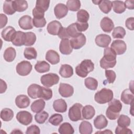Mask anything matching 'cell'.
Returning a JSON list of instances; mask_svg holds the SVG:
<instances>
[{
	"mask_svg": "<svg viewBox=\"0 0 134 134\" xmlns=\"http://www.w3.org/2000/svg\"><path fill=\"white\" fill-rule=\"evenodd\" d=\"M45 102L43 99H39L34 101L31 105L30 108L32 112L38 113L42 111L45 107Z\"/></svg>",
	"mask_w": 134,
	"mask_h": 134,
	"instance_id": "f1b7e54d",
	"label": "cell"
},
{
	"mask_svg": "<svg viewBox=\"0 0 134 134\" xmlns=\"http://www.w3.org/2000/svg\"><path fill=\"white\" fill-rule=\"evenodd\" d=\"M130 118L126 115H121L118 117L117 120L118 126L121 127H127L130 124Z\"/></svg>",
	"mask_w": 134,
	"mask_h": 134,
	"instance_id": "ee69618b",
	"label": "cell"
},
{
	"mask_svg": "<svg viewBox=\"0 0 134 134\" xmlns=\"http://www.w3.org/2000/svg\"><path fill=\"white\" fill-rule=\"evenodd\" d=\"M100 26L103 31L106 32H110L114 27V24L112 20L107 17H104L100 23Z\"/></svg>",
	"mask_w": 134,
	"mask_h": 134,
	"instance_id": "44dd1931",
	"label": "cell"
},
{
	"mask_svg": "<svg viewBox=\"0 0 134 134\" xmlns=\"http://www.w3.org/2000/svg\"><path fill=\"white\" fill-rule=\"evenodd\" d=\"M93 2L96 4L98 5L100 10L105 14H108L112 8L111 1L108 0H100L93 1Z\"/></svg>",
	"mask_w": 134,
	"mask_h": 134,
	"instance_id": "e0dca14e",
	"label": "cell"
},
{
	"mask_svg": "<svg viewBox=\"0 0 134 134\" xmlns=\"http://www.w3.org/2000/svg\"><path fill=\"white\" fill-rule=\"evenodd\" d=\"M46 59L51 64H57L60 62V55L55 51L49 50L46 53Z\"/></svg>",
	"mask_w": 134,
	"mask_h": 134,
	"instance_id": "603a6c76",
	"label": "cell"
},
{
	"mask_svg": "<svg viewBox=\"0 0 134 134\" xmlns=\"http://www.w3.org/2000/svg\"><path fill=\"white\" fill-rule=\"evenodd\" d=\"M3 12L7 15H12L14 14L16 10L13 5V1H5L3 4Z\"/></svg>",
	"mask_w": 134,
	"mask_h": 134,
	"instance_id": "ab89813d",
	"label": "cell"
},
{
	"mask_svg": "<svg viewBox=\"0 0 134 134\" xmlns=\"http://www.w3.org/2000/svg\"><path fill=\"white\" fill-rule=\"evenodd\" d=\"M59 79V76L57 74L50 73L43 75L40 78V82L43 86L50 87L58 84Z\"/></svg>",
	"mask_w": 134,
	"mask_h": 134,
	"instance_id": "8992f818",
	"label": "cell"
},
{
	"mask_svg": "<svg viewBox=\"0 0 134 134\" xmlns=\"http://www.w3.org/2000/svg\"><path fill=\"white\" fill-rule=\"evenodd\" d=\"M59 74L63 77L69 78L73 74V68L69 64H62L60 67Z\"/></svg>",
	"mask_w": 134,
	"mask_h": 134,
	"instance_id": "4316f807",
	"label": "cell"
},
{
	"mask_svg": "<svg viewBox=\"0 0 134 134\" xmlns=\"http://www.w3.org/2000/svg\"><path fill=\"white\" fill-rule=\"evenodd\" d=\"M59 50L60 52L64 55H68L71 53L73 50L70 40L68 39H62L59 46Z\"/></svg>",
	"mask_w": 134,
	"mask_h": 134,
	"instance_id": "d6986e66",
	"label": "cell"
},
{
	"mask_svg": "<svg viewBox=\"0 0 134 134\" xmlns=\"http://www.w3.org/2000/svg\"><path fill=\"white\" fill-rule=\"evenodd\" d=\"M14 117L13 111L8 108L3 109L1 111V118L5 121H9L11 120Z\"/></svg>",
	"mask_w": 134,
	"mask_h": 134,
	"instance_id": "d590c367",
	"label": "cell"
},
{
	"mask_svg": "<svg viewBox=\"0 0 134 134\" xmlns=\"http://www.w3.org/2000/svg\"><path fill=\"white\" fill-rule=\"evenodd\" d=\"M84 84L85 86L89 90L95 91L97 89L98 86L97 81L92 77H88L85 79L84 81Z\"/></svg>",
	"mask_w": 134,
	"mask_h": 134,
	"instance_id": "8d00e7d4",
	"label": "cell"
},
{
	"mask_svg": "<svg viewBox=\"0 0 134 134\" xmlns=\"http://www.w3.org/2000/svg\"><path fill=\"white\" fill-rule=\"evenodd\" d=\"M17 129H14V130L13 131H12V132H11V133H17V132H19V133H23V132H21V131H18V130H19V129H17V130H16Z\"/></svg>",
	"mask_w": 134,
	"mask_h": 134,
	"instance_id": "e7e4bbea",
	"label": "cell"
},
{
	"mask_svg": "<svg viewBox=\"0 0 134 134\" xmlns=\"http://www.w3.org/2000/svg\"><path fill=\"white\" fill-rule=\"evenodd\" d=\"M36 41V36L35 34L32 32H26V38L25 46H32Z\"/></svg>",
	"mask_w": 134,
	"mask_h": 134,
	"instance_id": "bcb514c9",
	"label": "cell"
},
{
	"mask_svg": "<svg viewBox=\"0 0 134 134\" xmlns=\"http://www.w3.org/2000/svg\"><path fill=\"white\" fill-rule=\"evenodd\" d=\"M95 114V110L93 106L91 105H86L82 108V115L83 119H91Z\"/></svg>",
	"mask_w": 134,
	"mask_h": 134,
	"instance_id": "83f0119b",
	"label": "cell"
},
{
	"mask_svg": "<svg viewBox=\"0 0 134 134\" xmlns=\"http://www.w3.org/2000/svg\"><path fill=\"white\" fill-rule=\"evenodd\" d=\"M58 131L60 134H73L74 130L70 123L64 122L60 126Z\"/></svg>",
	"mask_w": 134,
	"mask_h": 134,
	"instance_id": "e575fe53",
	"label": "cell"
},
{
	"mask_svg": "<svg viewBox=\"0 0 134 134\" xmlns=\"http://www.w3.org/2000/svg\"><path fill=\"white\" fill-rule=\"evenodd\" d=\"M110 48L115 52L116 55H121L126 52L127 46L123 40H116L111 43Z\"/></svg>",
	"mask_w": 134,
	"mask_h": 134,
	"instance_id": "9c48e42d",
	"label": "cell"
},
{
	"mask_svg": "<svg viewBox=\"0 0 134 134\" xmlns=\"http://www.w3.org/2000/svg\"><path fill=\"white\" fill-rule=\"evenodd\" d=\"M58 36L61 39H69L70 38L67 33L66 28H64V27H62L61 28Z\"/></svg>",
	"mask_w": 134,
	"mask_h": 134,
	"instance_id": "6f0895ef",
	"label": "cell"
},
{
	"mask_svg": "<svg viewBox=\"0 0 134 134\" xmlns=\"http://www.w3.org/2000/svg\"><path fill=\"white\" fill-rule=\"evenodd\" d=\"M50 65L45 61H39L35 65V69L37 72L42 73L48 72L50 70Z\"/></svg>",
	"mask_w": 134,
	"mask_h": 134,
	"instance_id": "d6a6232c",
	"label": "cell"
},
{
	"mask_svg": "<svg viewBox=\"0 0 134 134\" xmlns=\"http://www.w3.org/2000/svg\"><path fill=\"white\" fill-rule=\"evenodd\" d=\"M105 75L109 83H113L114 82L116 77V75L114 71L111 70H106Z\"/></svg>",
	"mask_w": 134,
	"mask_h": 134,
	"instance_id": "f907efd6",
	"label": "cell"
},
{
	"mask_svg": "<svg viewBox=\"0 0 134 134\" xmlns=\"http://www.w3.org/2000/svg\"><path fill=\"white\" fill-rule=\"evenodd\" d=\"M108 125V120L103 115H98L94 120V125L96 129H102Z\"/></svg>",
	"mask_w": 134,
	"mask_h": 134,
	"instance_id": "484cf974",
	"label": "cell"
},
{
	"mask_svg": "<svg viewBox=\"0 0 134 134\" xmlns=\"http://www.w3.org/2000/svg\"><path fill=\"white\" fill-rule=\"evenodd\" d=\"M50 1L49 0H37L36 3L37 8L45 12L47 11L49 7Z\"/></svg>",
	"mask_w": 134,
	"mask_h": 134,
	"instance_id": "681fc988",
	"label": "cell"
},
{
	"mask_svg": "<svg viewBox=\"0 0 134 134\" xmlns=\"http://www.w3.org/2000/svg\"><path fill=\"white\" fill-rule=\"evenodd\" d=\"M112 133V132L111 131H110V130H109L108 129H106L105 131H98V132H95V133Z\"/></svg>",
	"mask_w": 134,
	"mask_h": 134,
	"instance_id": "be15d7a7",
	"label": "cell"
},
{
	"mask_svg": "<svg viewBox=\"0 0 134 134\" xmlns=\"http://www.w3.org/2000/svg\"><path fill=\"white\" fill-rule=\"evenodd\" d=\"M18 24L20 28L24 30H29L33 28L32 19L28 15H24L20 18L18 21Z\"/></svg>",
	"mask_w": 134,
	"mask_h": 134,
	"instance_id": "4fadbf2b",
	"label": "cell"
},
{
	"mask_svg": "<svg viewBox=\"0 0 134 134\" xmlns=\"http://www.w3.org/2000/svg\"><path fill=\"white\" fill-rule=\"evenodd\" d=\"M41 86L36 84H31L27 89L28 96L33 99L39 98Z\"/></svg>",
	"mask_w": 134,
	"mask_h": 134,
	"instance_id": "ac0fdd59",
	"label": "cell"
},
{
	"mask_svg": "<svg viewBox=\"0 0 134 134\" xmlns=\"http://www.w3.org/2000/svg\"><path fill=\"white\" fill-rule=\"evenodd\" d=\"M48 121L52 125L57 126L63 121V117L61 114H54L49 118Z\"/></svg>",
	"mask_w": 134,
	"mask_h": 134,
	"instance_id": "c3c4849f",
	"label": "cell"
},
{
	"mask_svg": "<svg viewBox=\"0 0 134 134\" xmlns=\"http://www.w3.org/2000/svg\"><path fill=\"white\" fill-rule=\"evenodd\" d=\"M16 55V52L15 49L13 47H8L5 50L3 57L5 61L10 62L14 61Z\"/></svg>",
	"mask_w": 134,
	"mask_h": 134,
	"instance_id": "836d02e7",
	"label": "cell"
},
{
	"mask_svg": "<svg viewBox=\"0 0 134 134\" xmlns=\"http://www.w3.org/2000/svg\"><path fill=\"white\" fill-rule=\"evenodd\" d=\"M25 38L26 33L21 31H17L12 41V42L16 46H22L25 44Z\"/></svg>",
	"mask_w": 134,
	"mask_h": 134,
	"instance_id": "7402d4cb",
	"label": "cell"
},
{
	"mask_svg": "<svg viewBox=\"0 0 134 134\" xmlns=\"http://www.w3.org/2000/svg\"><path fill=\"white\" fill-rule=\"evenodd\" d=\"M7 84L2 79H1V91L0 93L2 94L4 93L7 89Z\"/></svg>",
	"mask_w": 134,
	"mask_h": 134,
	"instance_id": "6125c7cd",
	"label": "cell"
},
{
	"mask_svg": "<svg viewBox=\"0 0 134 134\" xmlns=\"http://www.w3.org/2000/svg\"><path fill=\"white\" fill-rule=\"evenodd\" d=\"M40 133V130L39 128L35 125H32L28 127L26 132V134H39Z\"/></svg>",
	"mask_w": 134,
	"mask_h": 134,
	"instance_id": "f5cc1de1",
	"label": "cell"
},
{
	"mask_svg": "<svg viewBox=\"0 0 134 134\" xmlns=\"http://www.w3.org/2000/svg\"><path fill=\"white\" fill-rule=\"evenodd\" d=\"M134 25V18L133 17H129L127 19L125 22V25L126 27L131 30H133L134 29L133 27Z\"/></svg>",
	"mask_w": 134,
	"mask_h": 134,
	"instance_id": "680465c9",
	"label": "cell"
},
{
	"mask_svg": "<svg viewBox=\"0 0 134 134\" xmlns=\"http://www.w3.org/2000/svg\"><path fill=\"white\" fill-rule=\"evenodd\" d=\"M24 55L25 58L28 60L35 59L37 57V52L34 48L27 47L24 50Z\"/></svg>",
	"mask_w": 134,
	"mask_h": 134,
	"instance_id": "74e56055",
	"label": "cell"
},
{
	"mask_svg": "<svg viewBox=\"0 0 134 134\" xmlns=\"http://www.w3.org/2000/svg\"><path fill=\"white\" fill-rule=\"evenodd\" d=\"M30 101L25 95H19L15 98L16 105L19 108H25L29 106Z\"/></svg>",
	"mask_w": 134,
	"mask_h": 134,
	"instance_id": "ffe728a7",
	"label": "cell"
},
{
	"mask_svg": "<svg viewBox=\"0 0 134 134\" xmlns=\"http://www.w3.org/2000/svg\"><path fill=\"white\" fill-rule=\"evenodd\" d=\"M66 29L69 36L71 38L75 37L81 34V32L78 31L75 23L70 25L67 28H66Z\"/></svg>",
	"mask_w": 134,
	"mask_h": 134,
	"instance_id": "b9f144b4",
	"label": "cell"
},
{
	"mask_svg": "<svg viewBox=\"0 0 134 134\" xmlns=\"http://www.w3.org/2000/svg\"><path fill=\"white\" fill-rule=\"evenodd\" d=\"M52 97V91L49 88H46L41 86L40 95L39 98L48 100L50 99Z\"/></svg>",
	"mask_w": 134,
	"mask_h": 134,
	"instance_id": "f6af8a7d",
	"label": "cell"
},
{
	"mask_svg": "<svg viewBox=\"0 0 134 134\" xmlns=\"http://www.w3.org/2000/svg\"><path fill=\"white\" fill-rule=\"evenodd\" d=\"M16 32L17 31L14 27L12 26H8L2 30L1 36L4 40L12 42Z\"/></svg>",
	"mask_w": 134,
	"mask_h": 134,
	"instance_id": "2e32d148",
	"label": "cell"
},
{
	"mask_svg": "<svg viewBox=\"0 0 134 134\" xmlns=\"http://www.w3.org/2000/svg\"><path fill=\"white\" fill-rule=\"evenodd\" d=\"M0 19H1V25H0V28L2 29L3 27H4L6 25L7 23V16L3 14H1L0 15Z\"/></svg>",
	"mask_w": 134,
	"mask_h": 134,
	"instance_id": "91938a15",
	"label": "cell"
},
{
	"mask_svg": "<svg viewBox=\"0 0 134 134\" xmlns=\"http://www.w3.org/2000/svg\"><path fill=\"white\" fill-rule=\"evenodd\" d=\"M16 119L21 124L27 126L32 122V116L29 112L23 110L19 111L17 114Z\"/></svg>",
	"mask_w": 134,
	"mask_h": 134,
	"instance_id": "ba28073f",
	"label": "cell"
},
{
	"mask_svg": "<svg viewBox=\"0 0 134 134\" xmlns=\"http://www.w3.org/2000/svg\"><path fill=\"white\" fill-rule=\"evenodd\" d=\"M126 34V30L123 27L118 26L114 29L112 33V36L114 38L122 39L124 38Z\"/></svg>",
	"mask_w": 134,
	"mask_h": 134,
	"instance_id": "7bdbcfd3",
	"label": "cell"
},
{
	"mask_svg": "<svg viewBox=\"0 0 134 134\" xmlns=\"http://www.w3.org/2000/svg\"><path fill=\"white\" fill-rule=\"evenodd\" d=\"M59 92L62 97H69L73 94L74 88L69 84L61 83L59 85Z\"/></svg>",
	"mask_w": 134,
	"mask_h": 134,
	"instance_id": "7c38bea8",
	"label": "cell"
},
{
	"mask_svg": "<svg viewBox=\"0 0 134 134\" xmlns=\"http://www.w3.org/2000/svg\"><path fill=\"white\" fill-rule=\"evenodd\" d=\"M86 41V39L85 36L81 33L79 36L72 38L70 40V42L73 49H79L85 44Z\"/></svg>",
	"mask_w": 134,
	"mask_h": 134,
	"instance_id": "30bf717a",
	"label": "cell"
},
{
	"mask_svg": "<svg viewBox=\"0 0 134 134\" xmlns=\"http://www.w3.org/2000/svg\"><path fill=\"white\" fill-rule=\"evenodd\" d=\"M116 55L110 48H106L104 51V56L99 62L100 67L106 70L114 67L116 64Z\"/></svg>",
	"mask_w": 134,
	"mask_h": 134,
	"instance_id": "6da1fadb",
	"label": "cell"
},
{
	"mask_svg": "<svg viewBox=\"0 0 134 134\" xmlns=\"http://www.w3.org/2000/svg\"><path fill=\"white\" fill-rule=\"evenodd\" d=\"M115 133L116 134H132V131L127 127H121L119 126H117L115 129Z\"/></svg>",
	"mask_w": 134,
	"mask_h": 134,
	"instance_id": "db71d44e",
	"label": "cell"
},
{
	"mask_svg": "<svg viewBox=\"0 0 134 134\" xmlns=\"http://www.w3.org/2000/svg\"><path fill=\"white\" fill-rule=\"evenodd\" d=\"M63 27L61 24L57 20H53L50 22L47 27L49 34L52 35H58Z\"/></svg>",
	"mask_w": 134,
	"mask_h": 134,
	"instance_id": "9a60e30c",
	"label": "cell"
},
{
	"mask_svg": "<svg viewBox=\"0 0 134 134\" xmlns=\"http://www.w3.org/2000/svg\"><path fill=\"white\" fill-rule=\"evenodd\" d=\"M94 69V64L93 62L91 60L85 59L76 66L75 72L78 76L81 77H85Z\"/></svg>",
	"mask_w": 134,
	"mask_h": 134,
	"instance_id": "3957f363",
	"label": "cell"
},
{
	"mask_svg": "<svg viewBox=\"0 0 134 134\" xmlns=\"http://www.w3.org/2000/svg\"><path fill=\"white\" fill-rule=\"evenodd\" d=\"M111 40L110 37L106 34L98 35L95 39L96 44L98 46L102 48H107L110 43Z\"/></svg>",
	"mask_w": 134,
	"mask_h": 134,
	"instance_id": "8fae6325",
	"label": "cell"
},
{
	"mask_svg": "<svg viewBox=\"0 0 134 134\" xmlns=\"http://www.w3.org/2000/svg\"><path fill=\"white\" fill-rule=\"evenodd\" d=\"M68 8L67 6L62 3H59L54 8L55 16L58 19H61L64 17L68 14Z\"/></svg>",
	"mask_w": 134,
	"mask_h": 134,
	"instance_id": "5bb4252c",
	"label": "cell"
},
{
	"mask_svg": "<svg viewBox=\"0 0 134 134\" xmlns=\"http://www.w3.org/2000/svg\"><path fill=\"white\" fill-rule=\"evenodd\" d=\"M66 6L70 11L79 10L81 7V2L79 0H69L66 2Z\"/></svg>",
	"mask_w": 134,
	"mask_h": 134,
	"instance_id": "f35d334b",
	"label": "cell"
},
{
	"mask_svg": "<svg viewBox=\"0 0 134 134\" xmlns=\"http://www.w3.org/2000/svg\"><path fill=\"white\" fill-rule=\"evenodd\" d=\"M49 117V114L45 111H42L40 113H37L35 116V119L36 121L39 124H42L45 122L46 120Z\"/></svg>",
	"mask_w": 134,
	"mask_h": 134,
	"instance_id": "7dc6e473",
	"label": "cell"
},
{
	"mask_svg": "<svg viewBox=\"0 0 134 134\" xmlns=\"http://www.w3.org/2000/svg\"><path fill=\"white\" fill-rule=\"evenodd\" d=\"M53 107L57 112L64 113L67 110V104L64 99L60 98L53 102Z\"/></svg>",
	"mask_w": 134,
	"mask_h": 134,
	"instance_id": "d4e9b609",
	"label": "cell"
},
{
	"mask_svg": "<svg viewBox=\"0 0 134 134\" xmlns=\"http://www.w3.org/2000/svg\"><path fill=\"white\" fill-rule=\"evenodd\" d=\"M46 20L44 18L41 19H37L34 18L32 19L33 25L37 28H42L44 27L46 25Z\"/></svg>",
	"mask_w": 134,
	"mask_h": 134,
	"instance_id": "816d5d0a",
	"label": "cell"
},
{
	"mask_svg": "<svg viewBox=\"0 0 134 134\" xmlns=\"http://www.w3.org/2000/svg\"><path fill=\"white\" fill-rule=\"evenodd\" d=\"M126 7L129 9H133L134 8V0H128L125 2Z\"/></svg>",
	"mask_w": 134,
	"mask_h": 134,
	"instance_id": "94428289",
	"label": "cell"
},
{
	"mask_svg": "<svg viewBox=\"0 0 134 134\" xmlns=\"http://www.w3.org/2000/svg\"><path fill=\"white\" fill-rule=\"evenodd\" d=\"M32 15L34 18H37V19H41L44 18V12L35 7L32 9Z\"/></svg>",
	"mask_w": 134,
	"mask_h": 134,
	"instance_id": "11a10c76",
	"label": "cell"
},
{
	"mask_svg": "<svg viewBox=\"0 0 134 134\" xmlns=\"http://www.w3.org/2000/svg\"><path fill=\"white\" fill-rule=\"evenodd\" d=\"M111 4L113 10L117 14H121L126 10V6L122 1H114L111 2Z\"/></svg>",
	"mask_w": 134,
	"mask_h": 134,
	"instance_id": "1f68e13d",
	"label": "cell"
},
{
	"mask_svg": "<svg viewBox=\"0 0 134 134\" xmlns=\"http://www.w3.org/2000/svg\"><path fill=\"white\" fill-rule=\"evenodd\" d=\"M13 5L14 9L18 12H24L28 8L27 2L24 0L13 1Z\"/></svg>",
	"mask_w": 134,
	"mask_h": 134,
	"instance_id": "4dcf8cb0",
	"label": "cell"
},
{
	"mask_svg": "<svg viewBox=\"0 0 134 134\" xmlns=\"http://www.w3.org/2000/svg\"><path fill=\"white\" fill-rule=\"evenodd\" d=\"M90 18L88 13L84 9H80L77 13V20L80 23H87Z\"/></svg>",
	"mask_w": 134,
	"mask_h": 134,
	"instance_id": "60d3db41",
	"label": "cell"
},
{
	"mask_svg": "<svg viewBox=\"0 0 134 134\" xmlns=\"http://www.w3.org/2000/svg\"><path fill=\"white\" fill-rule=\"evenodd\" d=\"M75 23L77 29L80 32L86 31L88 27V24L87 23H80L77 21Z\"/></svg>",
	"mask_w": 134,
	"mask_h": 134,
	"instance_id": "9f6ffc18",
	"label": "cell"
},
{
	"mask_svg": "<svg viewBox=\"0 0 134 134\" xmlns=\"http://www.w3.org/2000/svg\"><path fill=\"white\" fill-rule=\"evenodd\" d=\"M32 66L31 64L27 61H23L17 64L16 67L17 73L21 76H27L31 71Z\"/></svg>",
	"mask_w": 134,
	"mask_h": 134,
	"instance_id": "52a82bcc",
	"label": "cell"
},
{
	"mask_svg": "<svg viewBox=\"0 0 134 134\" xmlns=\"http://www.w3.org/2000/svg\"><path fill=\"white\" fill-rule=\"evenodd\" d=\"M122 104L117 99H113L108 103V106L106 109V115L110 120H115L119 116V113L122 109Z\"/></svg>",
	"mask_w": 134,
	"mask_h": 134,
	"instance_id": "7a4b0ae2",
	"label": "cell"
},
{
	"mask_svg": "<svg viewBox=\"0 0 134 134\" xmlns=\"http://www.w3.org/2000/svg\"><path fill=\"white\" fill-rule=\"evenodd\" d=\"M83 106L81 104L76 103L73 105L69 110V117L72 121H77L83 119L82 115Z\"/></svg>",
	"mask_w": 134,
	"mask_h": 134,
	"instance_id": "5b68a950",
	"label": "cell"
},
{
	"mask_svg": "<svg viewBox=\"0 0 134 134\" xmlns=\"http://www.w3.org/2000/svg\"><path fill=\"white\" fill-rule=\"evenodd\" d=\"M79 132L81 134H91L93 132L92 124L87 121H83L79 126Z\"/></svg>",
	"mask_w": 134,
	"mask_h": 134,
	"instance_id": "f546056e",
	"label": "cell"
},
{
	"mask_svg": "<svg viewBox=\"0 0 134 134\" xmlns=\"http://www.w3.org/2000/svg\"><path fill=\"white\" fill-rule=\"evenodd\" d=\"M114 94L113 91L106 88H103L96 92L94 96L95 102L100 104L109 103L113 99Z\"/></svg>",
	"mask_w": 134,
	"mask_h": 134,
	"instance_id": "277c9868",
	"label": "cell"
},
{
	"mask_svg": "<svg viewBox=\"0 0 134 134\" xmlns=\"http://www.w3.org/2000/svg\"><path fill=\"white\" fill-rule=\"evenodd\" d=\"M133 92L130 89L124 90L121 95V100L125 104L130 105L133 100Z\"/></svg>",
	"mask_w": 134,
	"mask_h": 134,
	"instance_id": "cb8c5ba5",
	"label": "cell"
}]
</instances>
